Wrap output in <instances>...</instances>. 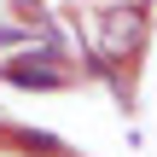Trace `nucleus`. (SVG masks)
I'll use <instances>...</instances> for the list:
<instances>
[{"mask_svg":"<svg viewBox=\"0 0 157 157\" xmlns=\"http://www.w3.org/2000/svg\"><path fill=\"white\" fill-rule=\"evenodd\" d=\"M17 146H23V151H58L52 134H17Z\"/></svg>","mask_w":157,"mask_h":157,"instance_id":"7ed1b4c3","label":"nucleus"},{"mask_svg":"<svg viewBox=\"0 0 157 157\" xmlns=\"http://www.w3.org/2000/svg\"><path fill=\"white\" fill-rule=\"evenodd\" d=\"M146 41V6H105L99 12V58H134Z\"/></svg>","mask_w":157,"mask_h":157,"instance_id":"f257e3e1","label":"nucleus"},{"mask_svg":"<svg viewBox=\"0 0 157 157\" xmlns=\"http://www.w3.org/2000/svg\"><path fill=\"white\" fill-rule=\"evenodd\" d=\"M0 82H12V87H64V70H58V52L41 47V52H17L12 64H0Z\"/></svg>","mask_w":157,"mask_h":157,"instance_id":"f03ea898","label":"nucleus"},{"mask_svg":"<svg viewBox=\"0 0 157 157\" xmlns=\"http://www.w3.org/2000/svg\"><path fill=\"white\" fill-rule=\"evenodd\" d=\"M23 41H29V29H6L0 23V47H23Z\"/></svg>","mask_w":157,"mask_h":157,"instance_id":"20e7f679","label":"nucleus"}]
</instances>
